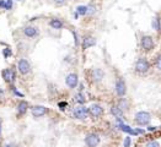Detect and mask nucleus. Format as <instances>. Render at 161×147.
I'll return each mask as SVG.
<instances>
[{
	"label": "nucleus",
	"mask_w": 161,
	"mask_h": 147,
	"mask_svg": "<svg viewBox=\"0 0 161 147\" xmlns=\"http://www.w3.org/2000/svg\"><path fill=\"white\" fill-rule=\"evenodd\" d=\"M151 121V115L148 113V112H144V110H141V112H138L135 114V123L140 126H145L148 125L149 123Z\"/></svg>",
	"instance_id": "1"
},
{
	"label": "nucleus",
	"mask_w": 161,
	"mask_h": 147,
	"mask_svg": "<svg viewBox=\"0 0 161 147\" xmlns=\"http://www.w3.org/2000/svg\"><path fill=\"white\" fill-rule=\"evenodd\" d=\"M150 69V64L148 61V59L145 58H139L135 63V71L138 74H147Z\"/></svg>",
	"instance_id": "2"
},
{
	"label": "nucleus",
	"mask_w": 161,
	"mask_h": 147,
	"mask_svg": "<svg viewBox=\"0 0 161 147\" xmlns=\"http://www.w3.org/2000/svg\"><path fill=\"white\" fill-rule=\"evenodd\" d=\"M73 115L75 119H80V120H84L89 117V108L85 107L84 104L82 105H78L74 108L73 110Z\"/></svg>",
	"instance_id": "3"
},
{
	"label": "nucleus",
	"mask_w": 161,
	"mask_h": 147,
	"mask_svg": "<svg viewBox=\"0 0 161 147\" xmlns=\"http://www.w3.org/2000/svg\"><path fill=\"white\" fill-rule=\"evenodd\" d=\"M140 45H141V48L144 49L145 52H150L154 48V39H153V37H150V36H143L141 41H140Z\"/></svg>",
	"instance_id": "4"
},
{
	"label": "nucleus",
	"mask_w": 161,
	"mask_h": 147,
	"mask_svg": "<svg viewBox=\"0 0 161 147\" xmlns=\"http://www.w3.org/2000/svg\"><path fill=\"white\" fill-rule=\"evenodd\" d=\"M114 89H116L117 96H119V97H124V96H126V93H127V86H126V82H124V80L118 79L116 81Z\"/></svg>",
	"instance_id": "5"
},
{
	"label": "nucleus",
	"mask_w": 161,
	"mask_h": 147,
	"mask_svg": "<svg viewBox=\"0 0 161 147\" xmlns=\"http://www.w3.org/2000/svg\"><path fill=\"white\" fill-rule=\"evenodd\" d=\"M17 70H19L21 75H27L31 71V64L28 63L27 59H20L19 63H17Z\"/></svg>",
	"instance_id": "6"
},
{
	"label": "nucleus",
	"mask_w": 161,
	"mask_h": 147,
	"mask_svg": "<svg viewBox=\"0 0 161 147\" xmlns=\"http://www.w3.org/2000/svg\"><path fill=\"white\" fill-rule=\"evenodd\" d=\"M65 83H66V86L69 88H76V86L79 85V77H78V75H76V74H74V72H71V74H69V75H66Z\"/></svg>",
	"instance_id": "7"
},
{
	"label": "nucleus",
	"mask_w": 161,
	"mask_h": 147,
	"mask_svg": "<svg viewBox=\"0 0 161 147\" xmlns=\"http://www.w3.org/2000/svg\"><path fill=\"white\" fill-rule=\"evenodd\" d=\"M85 143H86L87 147H96L100 143V136L97 134H95V133L89 134L85 137Z\"/></svg>",
	"instance_id": "8"
},
{
	"label": "nucleus",
	"mask_w": 161,
	"mask_h": 147,
	"mask_svg": "<svg viewBox=\"0 0 161 147\" xmlns=\"http://www.w3.org/2000/svg\"><path fill=\"white\" fill-rule=\"evenodd\" d=\"M38 33H40V30H38V27H36V26H26L25 28H24V36L25 37H27V38H36V37L38 36Z\"/></svg>",
	"instance_id": "9"
},
{
	"label": "nucleus",
	"mask_w": 161,
	"mask_h": 147,
	"mask_svg": "<svg viewBox=\"0 0 161 147\" xmlns=\"http://www.w3.org/2000/svg\"><path fill=\"white\" fill-rule=\"evenodd\" d=\"M89 114L92 115L94 118H100L102 114H103V108L100 105V104H91L90 107H89Z\"/></svg>",
	"instance_id": "10"
},
{
	"label": "nucleus",
	"mask_w": 161,
	"mask_h": 147,
	"mask_svg": "<svg viewBox=\"0 0 161 147\" xmlns=\"http://www.w3.org/2000/svg\"><path fill=\"white\" fill-rule=\"evenodd\" d=\"M31 112H32V115L34 118H42L48 113V109L43 105H34V107H32Z\"/></svg>",
	"instance_id": "11"
},
{
	"label": "nucleus",
	"mask_w": 161,
	"mask_h": 147,
	"mask_svg": "<svg viewBox=\"0 0 161 147\" xmlns=\"http://www.w3.org/2000/svg\"><path fill=\"white\" fill-rule=\"evenodd\" d=\"M103 77H105V72H103L102 69H98V67L92 69V71H91V79H92L94 82L98 83V82H101L103 80Z\"/></svg>",
	"instance_id": "12"
},
{
	"label": "nucleus",
	"mask_w": 161,
	"mask_h": 147,
	"mask_svg": "<svg viewBox=\"0 0 161 147\" xmlns=\"http://www.w3.org/2000/svg\"><path fill=\"white\" fill-rule=\"evenodd\" d=\"M2 76L4 79L5 82L10 83V82H14L15 81V72L12 69H4L2 71Z\"/></svg>",
	"instance_id": "13"
},
{
	"label": "nucleus",
	"mask_w": 161,
	"mask_h": 147,
	"mask_svg": "<svg viewBox=\"0 0 161 147\" xmlns=\"http://www.w3.org/2000/svg\"><path fill=\"white\" fill-rule=\"evenodd\" d=\"M122 131H124V133H127L128 135H137V130L135 129H133V127H130L129 125H127V124H124L123 121H118V125H117Z\"/></svg>",
	"instance_id": "14"
},
{
	"label": "nucleus",
	"mask_w": 161,
	"mask_h": 147,
	"mask_svg": "<svg viewBox=\"0 0 161 147\" xmlns=\"http://www.w3.org/2000/svg\"><path fill=\"white\" fill-rule=\"evenodd\" d=\"M94 45H96V39L94 38V37H91V36L84 37V39H82V48L84 49H89V48H91Z\"/></svg>",
	"instance_id": "15"
},
{
	"label": "nucleus",
	"mask_w": 161,
	"mask_h": 147,
	"mask_svg": "<svg viewBox=\"0 0 161 147\" xmlns=\"http://www.w3.org/2000/svg\"><path fill=\"white\" fill-rule=\"evenodd\" d=\"M49 26L53 30H62L64 27V23H63L62 20H59V18H52V20L49 21Z\"/></svg>",
	"instance_id": "16"
},
{
	"label": "nucleus",
	"mask_w": 161,
	"mask_h": 147,
	"mask_svg": "<svg viewBox=\"0 0 161 147\" xmlns=\"http://www.w3.org/2000/svg\"><path fill=\"white\" fill-rule=\"evenodd\" d=\"M111 114L117 119V121H122V118H123V112L117 107V105H113L111 108Z\"/></svg>",
	"instance_id": "17"
},
{
	"label": "nucleus",
	"mask_w": 161,
	"mask_h": 147,
	"mask_svg": "<svg viewBox=\"0 0 161 147\" xmlns=\"http://www.w3.org/2000/svg\"><path fill=\"white\" fill-rule=\"evenodd\" d=\"M17 113H19L20 115H24L26 112H27V109H28V103L25 102V101H21L19 104H17Z\"/></svg>",
	"instance_id": "18"
},
{
	"label": "nucleus",
	"mask_w": 161,
	"mask_h": 147,
	"mask_svg": "<svg viewBox=\"0 0 161 147\" xmlns=\"http://www.w3.org/2000/svg\"><path fill=\"white\" fill-rule=\"evenodd\" d=\"M117 107L122 110V112H124V110H127L129 108V103H128V101L126 98H121V101L118 102V105Z\"/></svg>",
	"instance_id": "19"
},
{
	"label": "nucleus",
	"mask_w": 161,
	"mask_h": 147,
	"mask_svg": "<svg viewBox=\"0 0 161 147\" xmlns=\"http://www.w3.org/2000/svg\"><path fill=\"white\" fill-rule=\"evenodd\" d=\"M151 26H153V28H154L156 32L161 31V21H160V18H159L157 16L153 18V21H151Z\"/></svg>",
	"instance_id": "20"
},
{
	"label": "nucleus",
	"mask_w": 161,
	"mask_h": 147,
	"mask_svg": "<svg viewBox=\"0 0 161 147\" xmlns=\"http://www.w3.org/2000/svg\"><path fill=\"white\" fill-rule=\"evenodd\" d=\"M75 12L79 15V16H85L87 15V6L86 5H79L75 10Z\"/></svg>",
	"instance_id": "21"
},
{
	"label": "nucleus",
	"mask_w": 161,
	"mask_h": 147,
	"mask_svg": "<svg viewBox=\"0 0 161 147\" xmlns=\"http://www.w3.org/2000/svg\"><path fill=\"white\" fill-rule=\"evenodd\" d=\"M74 101H75L76 103H79V105H82V104L85 103L86 98H85V96L81 93V92H79V93H76V95H75V97H74Z\"/></svg>",
	"instance_id": "22"
},
{
	"label": "nucleus",
	"mask_w": 161,
	"mask_h": 147,
	"mask_svg": "<svg viewBox=\"0 0 161 147\" xmlns=\"http://www.w3.org/2000/svg\"><path fill=\"white\" fill-rule=\"evenodd\" d=\"M2 53H3V57L5 58V59H8V58H10V57H12V50L9 48V47H6V48H4L3 50H2Z\"/></svg>",
	"instance_id": "23"
},
{
	"label": "nucleus",
	"mask_w": 161,
	"mask_h": 147,
	"mask_svg": "<svg viewBox=\"0 0 161 147\" xmlns=\"http://www.w3.org/2000/svg\"><path fill=\"white\" fill-rule=\"evenodd\" d=\"M12 6H14V0H5V6H4L5 10L10 11L12 9Z\"/></svg>",
	"instance_id": "24"
},
{
	"label": "nucleus",
	"mask_w": 161,
	"mask_h": 147,
	"mask_svg": "<svg viewBox=\"0 0 161 147\" xmlns=\"http://www.w3.org/2000/svg\"><path fill=\"white\" fill-rule=\"evenodd\" d=\"M95 12H96L95 5H87V15H94Z\"/></svg>",
	"instance_id": "25"
},
{
	"label": "nucleus",
	"mask_w": 161,
	"mask_h": 147,
	"mask_svg": "<svg viewBox=\"0 0 161 147\" xmlns=\"http://www.w3.org/2000/svg\"><path fill=\"white\" fill-rule=\"evenodd\" d=\"M132 145V139L129 136L127 137H124V141H123V147H130Z\"/></svg>",
	"instance_id": "26"
},
{
	"label": "nucleus",
	"mask_w": 161,
	"mask_h": 147,
	"mask_svg": "<svg viewBox=\"0 0 161 147\" xmlns=\"http://www.w3.org/2000/svg\"><path fill=\"white\" fill-rule=\"evenodd\" d=\"M147 147H160V143L157 141H150L147 143Z\"/></svg>",
	"instance_id": "27"
},
{
	"label": "nucleus",
	"mask_w": 161,
	"mask_h": 147,
	"mask_svg": "<svg viewBox=\"0 0 161 147\" xmlns=\"http://www.w3.org/2000/svg\"><path fill=\"white\" fill-rule=\"evenodd\" d=\"M155 65H156V67L161 71V54L156 58V63H155Z\"/></svg>",
	"instance_id": "28"
},
{
	"label": "nucleus",
	"mask_w": 161,
	"mask_h": 147,
	"mask_svg": "<svg viewBox=\"0 0 161 147\" xmlns=\"http://www.w3.org/2000/svg\"><path fill=\"white\" fill-rule=\"evenodd\" d=\"M53 2H54L56 5H58V6H62V5L66 4V0H53Z\"/></svg>",
	"instance_id": "29"
},
{
	"label": "nucleus",
	"mask_w": 161,
	"mask_h": 147,
	"mask_svg": "<svg viewBox=\"0 0 161 147\" xmlns=\"http://www.w3.org/2000/svg\"><path fill=\"white\" fill-rule=\"evenodd\" d=\"M58 107H59L60 110H64V109L68 107V103H66V102H59V103H58Z\"/></svg>",
	"instance_id": "30"
},
{
	"label": "nucleus",
	"mask_w": 161,
	"mask_h": 147,
	"mask_svg": "<svg viewBox=\"0 0 161 147\" xmlns=\"http://www.w3.org/2000/svg\"><path fill=\"white\" fill-rule=\"evenodd\" d=\"M73 34H74V42H75V45H79V37H78V33L74 31Z\"/></svg>",
	"instance_id": "31"
},
{
	"label": "nucleus",
	"mask_w": 161,
	"mask_h": 147,
	"mask_svg": "<svg viewBox=\"0 0 161 147\" xmlns=\"http://www.w3.org/2000/svg\"><path fill=\"white\" fill-rule=\"evenodd\" d=\"M12 91H14V93L16 95V96H19V97H24V93H21V92H19L15 87H12Z\"/></svg>",
	"instance_id": "32"
},
{
	"label": "nucleus",
	"mask_w": 161,
	"mask_h": 147,
	"mask_svg": "<svg viewBox=\"0 0 161 147\" xmlns=\"http://www.w3.org/2000/svg\"><path fill=\"white\" fill-rule=\"evenodd\" d=\"M156 130H157L156 126H149L148 127V131H156Z\"/></svg>",
	"instance_id": "33"
},
{
	"label": "nucleus",
	"mask_w": 161,
	"mask_h": 147,
	"mask_svg": "<svg viewBox=\"0 0 161 147\" xmlns=\"http://www.w3.org/2000/svg\"><path fill=\"white\" fill-rule=\"evenodd\" d=\"M4 6H5V0H0V8L4 9Z\"/></svg>",
	"instance_id": "34"
},
{
	"label": "nucleus",
	"mask_w": 161,
	"mask_h": 147,
	"mask_svg": "<svg viewBox=\"0 0 161 147\" xmlns=\"http://www.w3.org/2000/svg\"><path fill=\"white\" fill-rule=\"evenodd\" d=\"M3 147H15V146H14L12 143H5V145H4Z\"/></svg>",
	"instance_id": "35"
},
{
	"label": "nucleus",
	"mask_w": 161,
	"mask_h": 147,
	"mask_svg": "<svg viewBox=\"0 0 161 147\" xmlns=\"http://www.w3.org/2000/svg\"><path fill=\"white\" fill-rule=\"evenodd\" d=\"M2 125H3V121H2V118H0V136H2Z\"/></svg>",
	"instance_id": "36"
},
{
	"label": "nucleus",
	"mask_w": 161,
	"mask_h": 147,
	"mask_svg": "<svg viewBox=\"0 0 161 147\" xmlns=\"http://www.w3.org/2000/svg\"><path fill=\"white\" fill-rule=\"evenodd\" d=\"M3 96H4V89L0 88V97H3Z\"/></svg>",
	"instance_id": "37"
},
{
	"label": "nucleus",
	"mask_w": 161,
	"mask_h": 147,
	"mask_svg": "<svg viewBox=\"0 0 161 147\" xmlns=\"http://www.w3.org/2000/svg\"><path fill=\"white\" fill-rule=\"evenodd\" d=\"M78 17H79V15L76 12H74V18H78Z\"/></svg>",
	"instance_id": "38"
},
{
	"label": "nucleus",
	"mask_w": 161,
	"mask_h": 147,
	"mask_svg": "<svg viewBox=\"0 0 161 147\" xmlns=\"http://www.w3.org/2000/svg\"><path fill=\"white\" fill-rule=\"evenodd\" d=\"M19 2H22V0H19Z\"/></svg>",
	"instance_id": "39"
}]
</instances>
